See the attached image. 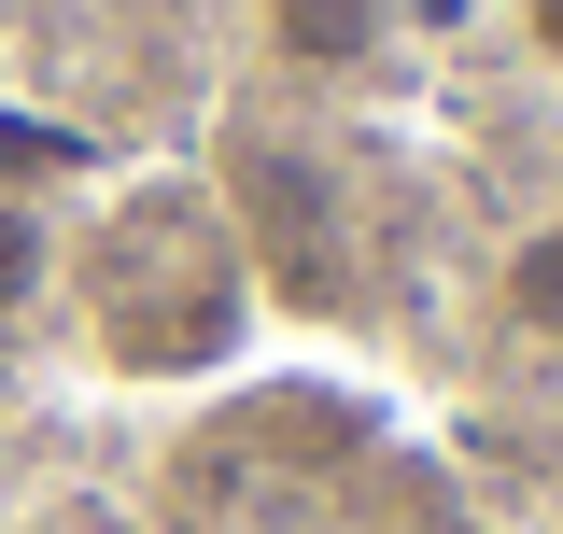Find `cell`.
Masks as SVG:
<instances>
[{
    "label": "cell",
    "mask_w": 563,
    "mask_h": 534,
    "mask_svg": "<svg viewBox=\"0 0 563 534\" xmlns=\"http://www.w3.org/2000/svg\"><path fill=\"white\" fill-rule=\"evenodd\" d=\"M268 57L310 85H352L395 57V0H268Z\"/></svg>",
    "instance_id": "obj_1"
},
{
    "label": "cell",
    "mask_w": 563,
    "mask_h": 534,
    "mask_svg": "<svg viewBox=\"0 0 563 534\" xmlns=\"http://www.w3.org/2000/svg\"><path fill=\"white\" fill-rule=\"evenodd\" d=\"M507 324H521V337H563V225H536V240L507 254Z\"/></svg>",
    "instance_id": "obj_2"
},
{
    "label": "cell",
    "mask_w": 563,
    "mask_h": 534,
    "mask_svg": "<svg viewBox=\"0 0 563 534\" xmlns=\"http://www.w3.org/2000/svg\"><path fill=\"white\" fill-rule=\"evenodd\" d=\"M43 267H57V240H43V211H29V198H0V324H14V310L43 296Z\"/></svg>",
    "instance_id": "obj_3"
},
{
    "label": "cell",
    "mask_w": 563,
    "mask_h": 534,
    "mask_svg": "<svg viewBox=\"0 0 563 534\" xmlns=\"http://www.w3.org/2000/svg\"><path fill=\"white\" fill-rule=\"evenodd\" d=\"M521 29H536V57H563V0H521Z\"/></svg>",
    "instance_id": "obj_4"
},
{
    "label": "cell",
    "mask_w": 563,
    "mask_h": 534,
    "mask_svg": "<svg viewBox=\"0 0 563 534\" xmlns=\"http://www.w3.org/2000/svg\"><path fill=\"white\" fill-rule=\"evenodd\" d=\"M395 14H422V29H465V14H479V0H395Z\"/></svg>",
    "instance_id": "obj_5"
}]
</instances>
